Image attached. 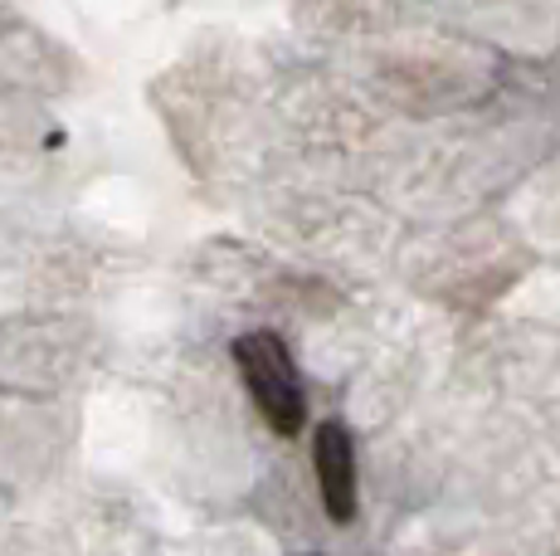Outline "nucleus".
Listing matches in <instances>:
<instances>
[{
    "mask_svg": "<svg viewBox=\"0 0 560 556\" xmlns=\"http://www.w3.org/2000/svg\"><path fill=\"white\" fill-rule=\"evenodd\" d=\"M317 484H322V502H327L331 522H351L357 518V449H351L347 425L327 420L317 430Z\"/></svg>",
    "mask_w": 560,
    "mask_h": 556,
    "instance_id": "f03ea898",
    "label": "nucleus"
},
{
    "mask_svg": "<svg viewBox=\"0 0 560 556\" xmlns=\"http://www.w3.org/2000/svg\"><path fill=\"white\" fill-rule=\"evenodd\" d=\"M234 361L244 371V386L258 401L264 420L273 425L278 435H298L303 430V386H298V367L288 357V347L273 333H249L234 341Z\"/></svg>",
    "mask_w": 560,
    "mask_h": 556,
    "instance_id": "f257e3e1",
    "label": "nucleus"
}]
</instances>
